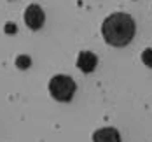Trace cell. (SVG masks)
<instances>
[{"instance_id":"2","label":"cell","mask_w":152,"mask_h":142,"mask_svg":"<svg viewBox=\"0 0 152 142\" xmlns=\"http://www.w3.org/2000/svg\"><path fill=\"white\" fill-rule=\"evenodd\" d=\"M75 81L70 76L60 74V76H54L49 81V91L53 95V98L58 102H70L74 93H75Z\"/></svg>"},{"instance_id":"7","label":"cell","mask_w":152,"mask_h":142,"mask_svg":"<svg viewBox=\"0 0 152 142\" xmlns=\"http://www.w3.org/2000/svg\"><path fill=\"white\" fill-rule=\"evenodd\" d=\"M142 62L145 63L147 67H152V49H145L142 53Z\"/></svg>"},{"instance_id":"5","label":"cell","mask_w":152,"mask_h":142,"mask_svg":"<svg viewBox=\"0 0 152 142\" xmlns=\"http://www.w3.org/2000/svg\"><path fill=\"white\" fill-rule=\"evenodd\" d=\"M93 142H121V133L112 126L100 128L93 133Z\"/></svg>"},{"instance_id":"1","label":"cell","mask_w":152,"mask_h":142,"mask_svg":"<svg viewBox=\"0 0 152 142\" xmlns=\"http://www.w3.org/2000/svg\"><path fill=\"white\" fill-rule=\"evenodd\" d=\"M135 19L126 13H114L102 25V35L110 46H128L135 37Z\"/></svg>"},{"instance_id":"4","label":"cell","mask_w":152,"mask_h":142,"mask_svg":"<svg viewBox=\"0 0 152 142\" xmlns=\"http://www.w3.org/2000/svg\"><path fill=\"white\" fill-rule=\"evenodd\" d=\"M96 63H98V58L96 54L91 53V51H82L79 53V58H77V67L84 72V74H89L96 68Z\"/></svg>"},{"instance_id":"6","label":"cell","mask_w":152,"mask_h":142,"mask_svg":"<svg viewBox=\"0 0 152 142\" xmlns=\"http://www.w3.org/2000/svg\"><path fill=\"white\" fill-rule=\"evenodd\" d=\"M31 65V60H30V56H26V54H21V56H18L16 58V67L18 68H28Z\"/></svg>"},{"instance_id":"3","label":"cell","mask_w":152,"mask_h":142,"mask_svg":"<svg viewBox=\"0 0 152 142\" xmlns=\"http://www.w3.org/2000/svg\"><path fill=\"white\" fill-rule=\"evenodd\" d=\"M44 21H46V14H44V11H42L40 5L31 4V5L26 7V11H25V23L30 26L31 30H39V28H42Z\"/></svg>"},{"instance_id":"8","label":"cell","mask_w":152,"mask_h":142,"mask_svg":"<svg viewBox=\"0 0 152 142\" xmlns=\"http://www.w3.org/2000/svg\"><path fill=\"white\" fill-rule=\"evenodd\" d=\"M5 32H7V33H14L16 32V25L14 23H7V25H5Z\"/></svg>"}]
</instances>
